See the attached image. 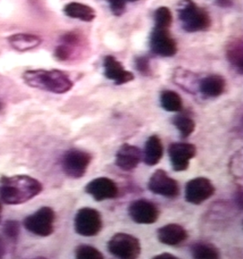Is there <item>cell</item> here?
Listing matches in <instances>:
<instances>
[{
    "label": "cell",
    "instance_id": "6da1fadb",
    "mask_svg": "<svg viewBox=\"0 0 243 259\" xmlns=\"http://www.w3.org/2000/svg\"><path fill=\"white\" fill-rule=\"evenodd\" d=\"M42 191V183L29 176L19 175L0 178V200L6 205L25 203Z\"/></svg>",
    "mask_w": 243,
    "mask_h": 259
},
{
    "label": "cell",
    "instance_id": "7a4b0ae2",
    "mask_svg": "<svg viewBox=\"0 0 243 259\" xmlns=\"http://www.w3.org/2000/svg\"><path fill=\"white\" fill-rule=\"evenodd\" d=\"M23 79L30 88L57 95L68 93L74 87V83L69 77L57 69L27 70L23 74Z\"/></svg>",
    "mask_w": 243,
    "mask_h": 259
},
{
    "label": "cell",
    "instance_id": "3957f363",
    "mask_svg": "<svg viewBox=\"0 0 243 259\" xmlns=\"http://www.w3.org/2000/svg\"><path fill=\"white\" fill-rule=\"evenodd\" d=\"M177 12L182 28L186 32L205 31L211 27L210 14L193 0H181L178 4Z\"/></svg>",
    "mask_w": 243,
    "mask_h": 259
},
{
    "label": "cell",
    "instance_id": "277c9868",
    "mask_svg": "<svg viewBox=\"0 0 243 259\" xmlns=\"http://www.w3.org/2000/svg\"><path fill=\"white\" fill-rule=\"evenodd\" d=\"M113 256L122 259H136L141 253V244L136 237L128 233H116L107 243Z\"/></svg>",
    "mask_w": 243,
    "mask_h": 259
},
{
    "label": "cell",
    "instance_id": "5b68a950",
    "mask_svg": "<svg viewBox=\"0 0 243 259\" xmlns=\"http://www.w3.org/2000/svg\"><path fill=\"white\" fill-rule=\"evenodd\" d=\"M92 158V155L84 150H68L62 156V170L72 179H80L86 174Z\"/></svg>",
    "mask_w": 243,
    "mask_h": 259
},
{
    "label": "cell",
    "instance_id": "8992f818",
    "mask_svg": "<svg viewBox=\"0 0 243 259\" xmlns=\"http://www.w3.org/2000/svg\"><path fill=\"white\" fill-rule=\"evenodd\" d=\"M56 214L50 206H43L32 215L24 219V226L30 233L40 237H48L54 232Z\"/></svg>",
    "mask_w": 243,
    "mask_h": 259
},
{
    "label": "cell",
    "instance_id": "52a82bcc",
    "mask_svg": "<svg viewBox=\"0 0 243 259\" xmlns=\"http://www.w3.org/2000/svg\"><path fill=\"white\" fill-rule=\"evenodd\" d=\"M74 230L83 237L96 236L102 229V218L97 210L83 207L78 211L74 218Z\"/></svg>",
    "mask_w": 243,
    "mask_h": 259
},
{
    "label": "cell",
    "instance_id": "ba28073f",
    "mask_svg": "<svg viewBox=\"0 0 243 259\" xmlns=\"http://www.w3.org/2000/svg\"><path fill=\"white\" fill-rule=\"evenodd\" d=\"M128 214L137 224L151 225L157 222L160 211L154 202L140 199L134 200L129 205Z\"/></svg>",
    "mask_w": 243,
    "mask_h": 259
},
{
    "label": "cell",
    "instance_id": "9c48e42d",
    "mask_svg": "<svg viewBox=\"0 0 243 259\" xmlns=\"http://www.w3.org/2000/svg\"><path fill=\"white\" fill-rule=\"evenodd\" d=\"M215 187L211 180L206 177L191 179L185 186V200L193 205H200L215 194Z\"/></svg>",
    "mask_w": 243,
    "mask_h": 259
},
{
    "label": "cell",
    "instance_id": "30bf717a",
    "mask_svg": "<svg viewBox=\"0 0 243 259\" xmlns=\"http://www.w3.org/2000/svg\"><path fill=\"white\" fill-rule=\"evenodd\" d=\"M148 189L153 194L169 199H175L180 194L178 182L170 177L163 169H157L151 175L149 179Z\"/></svg>",
    "mask_w": 243,
    "mask_h": 259
},
{
    "label": "cell",
    "instance_id": "8fae6325",
    "mask_svg": "<svg viewBox=\"0 0 243 259\" xmlns=\"http://www.w3.org/2000/svg\"><path fill=\"white\" fill-rule=\"evenodd\" d=\"M168 154L173 170L181 172L189 168L190 160L196 156V148L189 143H173L168 148Z\"/></svg>",
    "mask_w": 243,
    "mask_h": 259
},
{
    "label": "cell",
    "instance_id": "7c38bea8",
    "mask_svg": "<svg viewBox=\"0 0 243 259\" xmlns=\"http://www.w3.org/2000/svg\"><path fill=\"white\" fill-rule=\"evenodd\" d=\"M150 48L152 53L162 57H172L178 52V45L169 30L154 28L150 35Z\"/></svg>",
    "mask_w": 243,
    "mask_h": 259
},
{
    "label": "cell",
    "instance_id": "4fadbf2b",
    "mask_svg": "<svg viewBox=\"0 0 243 259\" xmlns=\"http://www.w3.org/2000/svg\"><path fill=\"white\" fill-rule=\"evenodd\" d=\"M85 191L96 201L114 199L119 194L117 184L113 180L107 177H99L93 180L87 184Z\"/></svg>",
    "mask_w": 243,
    "mask_h": 259
},
{
    "label": "cell",
    "instance_id": "5bb4252c",
    "mask_svg": "<svg viewBox=\"0 0 243 259\" xmlns=\"http://www.w3.org/2000/svg\"><path fill=\"white\" fill-rule=\"evenodd\" d=\"M104 75L115 85H124L134 80V74L126 70L122 62L113 56H107L103 61Z\"/></svg>",
    "mask_w": 243,
    "mask_h": 259
},
{
    "label": "cell",
    "instance_id": "9a60e30c",
    "mask_svg": "<svg viewBox=\"0 0 243 259\" xmlns=\"http://www.w3.org/2000/svg\"><path fill=\"white\" fill-rule=\"evenodd\" d=\"M83 45V37L80 33H67L61 38V44L55 50V57L61 62H67L73 59L74 56L77 55L80 48Z\"/></svg>",
    "mask_w": 243,
    "mask_h": 259
},
{
    "label": "cell",
    "instance_id": "2e32d148",
    "mask_svg": "<svg viewBox=\"0 0 243 259\" xmlns=\"http://www.w3.org/2000/svg\"><path fill=\"white\" fill-rule=\"evenodd\" d=\"M143 159V153L140 148L135 145L124 144L117 151L115 164L123 171H133Z\"/></svg>",
    "mask_w": 243,
    "mask_h": 259
},
{
    "label": "cell",
    "instance_id": "e0dca14e",
    "mask_svg": "<svg viewBox=\"0 0 243 259\" xmlns=\"http://www.w3.org/2000/svg\"><path fill=\"white\" fill-rule=\"evenodd\" d=\"M158 241L169 246H177L188 239V233L184 227L178 224H168L157 231Z\"/></svg>",
    "mask_w": 243,
    "mask_h": 259
},
{
    "label": "cell",
    "instance_id": "ac0fdd59",
    "mask_svg": "<svg viewBox=\"0 0 243 259\" xmlns=\"http://www.w3.org/2000/svg\"><path fill=\"white\" fill-rule=\"evenodd\" d=\"M198 89L202 97L217 98L225 92L226 80L219 74H211L199 80Z\"/></svg>",
    "mask_w": 243,
    "mask_h": 259
},
{
    "label": "cell",
    "instance_id": "d6986e66",
    "mask_svg": "<svg viewBox=\"0 0 243 259\" xmlns=\"http://www.w3.org/2000/svg\"><path fill=\"white\" fill-rule=\"evenodd\" d=\"M143 160L148 166H155L160 162L164 155L163 144L159 137L152 135L149 137L145 144Z\"/></svg>",
    "mask_w": 243,
    "mask_h": 259
},
{
    "label": "cell",
    "instance_id": "ffe728a7",
    "mask_svg": "<svg viewBox=\"0 0 243 259\" xmlns=\"http://www.w3.org/2000/svg\"><path fill=\"white\" fill-rule=\"evenodd\" d=\"M63 12L68 18L79 19L83 22H92L96 18V12L91 6L85 4L71 2L64 6Z\"/></svg>",
    "mask_w": 243,
    "mask_h": 259
},
{
    "label": "cell",
    "instance_id": "44dd1931",
    "mask_svg": "<svg viewBox=\"0 0 243 259\" xmlns=\"http://www.w3.org/2000/svg\"><path fill=\"white\" fill-rule=\"evenodd\" d=\"M226 57L238 74L243 72V42L241 38L232 39L226 46Z\"/></svg>",
    "mask_w": 243,
    "mask_h": 259
},
{
    "label": "cell",
    "instance_id": "7402d4cb",
    "mask_svg": "<svg viewBox=\"0 0 243 259\" xmlns=\"http://www.w3.org/2000/svg\"><path fill=\"white\" fill-rule=\"evenodd\" d=\"M7 40L9 41L10 45L19 52L36 49L42 42L41 38L37 35L24 33L10 35Z\"/></svg>",
    "mask_w": 243,
    "mask_h": 259
},
{
    "label": "cell",
    "instance_id": "603a6c76",
    "mask_svg": "<svg viewBox=\"0 0 243 259\" xmlns=\"http://www.w3.org/2000/svg\"><path fill=\"white\" fill-rule=\"evenodd\" d=\"M191 256L196 259L220 258V250L210 242L196 241L190 246Z\"/></svg>",
    "mask_w": 243,
    "mask_h": 259
},
{
    "label": "cell",
    "instance_id": "cb8c5ba5",
    "mask_svg": "<svg viewBox=\"0 0 243 259\" xmlns=\"http://www.w3.org/2000/svg\"><path fill=\"white\" fill-rule=\"evenodd\" d=\"M161 106L167 112H178L183 109V100L177 92L165 90L160 95Z\"/></svg>",
    "mask_w": 243,
    "mask_h": 259
},
{
    "label": "cell",
    "instance_id": "d4e9b609",
    "mask_svg": "<svg viewBox=\"0 0 243 259\" xmlns=\"http://www.w3.org/2000/svg\"><path fill=\"white\" fill-rule=\"evenodd\" d=\"M172 124L178 130L182 139L189 138L196 129V123L189 115H176L172 118Z\"/></svg>",
    "mask_w": 243,
    "mask_h": 259
},
{
    "label": "cell",
    "instance_id": "484cf974",
    "mask_svg": "<svg viewBox=\"0 0 243 259\" xmlns=\"http://www.w3.org/2000/svg\"><path fill=\"white\" fill-rule=\"evenodd\" d=\"M155 28L168 30L172 25V12L168 7L161 6L154 13Z\"/></svg>",
    "mask_w": 243,
    "mask_h": 259
},
{
    "label": "cell",
    "instance_id": "4316f807",
    "mask_svg": "<svg viewBox=\"0 0 243 259\" xmlns=\"http://www.w3.org/2000/svg\"><path fill=\"white\" fill-rule=\"evenodd\" d=\"M75 256L78 259H103L100 250L88 244H80L75 249Z\"/></svg>",
    "mask_w": 243,
    "mask_h": 259
},
{
    "label": "cell",
    "instance_id": "83f0119b",
    "mask_svg": "<svg viewBox=\"0 0 243 259\" xmlns=\"http://www.w3.org/2000/svg\"><path fill=\"white\" fill-rule=\"evenodd\" d=\"M4 233L5 235L11 240V241L16 243L18 240L19 232H20V227L18 224V221H7L4 225Z\"/></svg>",
    "mask_w": 243,
    "mask_h": 259
},
{
    "label": "cell",
    "instance_id": "f1b7e54d",
    "mask_svg": "<svg viewBox=\"0 0 243 259\" xmlns=\"http://www.w3.org/2000/svg\"><path fill=\"white\" fill-rule=\"evenodd\" d=\"M135 65H136L137 70L139 71L140 74L145 76L151 75V69L148 57H146V56L137 57Z\"/></svg>",
    "mask_w": 243,
    "mask_h": 259
},
{
    "label": "cell",
    "instance_id": "f546056e",
    "mask_svg": "<svg viewBox=\"0 0 243 259\" xmlns=\"http://www.w3.org/2000/svg\"><path fill=\"white\" fill-rule=\"evenodd\" d=\"M109 4L110 9L113 15L119 17L124 14L126 11V1L125 0H107Z\"/></svg>",
    "mask_w": 243,
    "mask_h": 259
},
{
    "label": "cell",
    "instance_id": "4dcf8cb0",
    "mask_svg": "<svg viewBox=\"0 0 243 259\" xmlns=\"http://www.w3.org/2000/svg\"><path fill=\"white\" fill-rule=\"evenodd\" d=\"M217 6H219L222 8H229L233 6V1L232 0H216Z\"/></svg>",
    "mask_w": 243,
    "mask_h": 259
},
{
    "label": "cell",
    "instance_id": "1f68e13d",
    "mask_svg": "<svg viewBox=\"0 0 243 259\" xmlns=\"http://www.w3.org/2000/svg\"><path fill=\"white\" fill-rule=\"evenodd\" d=\"M154 259H178V256H174L171 253H162L157 255L153 257Z\"/></svg>",
    "mask_w": 243,
    "mask_h": 259
},
{
    "label": "cell",
    "instance_id": "d6a6232c",
    "mask_svg": "<svg viewBox=\"0 0 243 259\" xmlns=\"http://www.w3.org/2000/svg\"><path fill=\"white\" fill-rule=\"evenodd\" d=\"M236 202H237L238 206H240V208H241L242 207V190H241V188L240 189V192H239V189L236 192Z\"/></svg>",
    "mask_w": 243,
    "mask_h": 259
},
{
    "label": "cell",
    "instance_id": "836d02e7",
    "mask_svg": "<svg viewBox=\"0 0 243 259\" xmlns=\"http://www.w3.org/2000/svg\"><path fill=\"white\" fill-rule=\"evenodd\" d=\"M6 254V245L4 243L3 239L0 238V258H2Z\"/></svg>",
    "mask_w": 243,
    "mask_h": 259
},
{
    "label": "cell",
    "instance_id": "e575fe53",
    "mask_svg": "<svg viewBox=\"0 0 243 259\" xmlns=\"http://www.w3.org/2000/svg\"><path fill=\"white\" fill-rule=\"evenodd\" d=\"M2 211H3V207H2V205L0 203V221H1V213H2Z\"/></svg>",
    "mask_w": 243,
    "mask_h": 259
},
{
    "label": "cell",
    "instance_id": "d590c367",
    "mask_svg": "<svg viewBox=\"0 0 243 259\" xmlns=\"http://www.w3.org/2000/svg\"><path fill=\"white\" fill-rule=\"evenodd\" d=\"M126 2H131V3H134V2H137V1H139V0H125Z\"/></svg>",
    "mask_w": 243,
    "mask_h": 259
},
{
    "label": "cell",
    "instance_id": "8d00e7d4",
    "mask_svg": "<svg viewBox=\"0 0 243 259\" xmlns=\"http://www.w3.org/2000/svg\"><path fill=\"white\" fill-rule=\"evenodd\" d=\"M2 108H3V105H2V103H1V102H0V111H1V110H2Z\"/></svg>",
    "mask_w": 243,
    "mask_h": 259
}]
</instances>
